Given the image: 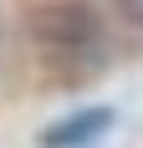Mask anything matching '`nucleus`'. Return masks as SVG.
Returning <instances> with one entry per match:
<instances>
[{
  "label": "nucleus",
  "instance_id": "obj_1",
  "mask_svg": "<svg viewBox=\"0 0 143 148\" xmlns=\"http://www.w3.org/2000/svg\"><path fill=\"white\" fill-rule=\"evenodd\" d=\"M31 41H36V56H41L46 77H56L67 87L92 82V77L107 66L102 21L92 15V5H82V0L41 5V10L31 15Z\"/></svg>",
  "mask_w": 143,
  "mask_h": 148
},
{
  "label": "nucleus",
  "instance_id": "obj_2",
  "mask_svg": "<svg viewBox=\"0 0 143 148\" xmlns=\"http://www.w3.org/2000/svg\"><path fill=\"white\" fill-rule=\"evenodd\" d=\"M113 123H118V112L107 102H82L72 112H61L56 123H46L36 133V148H97L113 133Z\"/></svg>",
  "mask_w": 143,
  "mask_h": 148
},
{
  "label": "nucleus",
  "instance_id": "obj_3",
  "mask_svg": "<svg viewBox=\"0 0 143 148\" xmlns=\"http://www.w3.org/2000/svg\"><path fill=\"white\" fill-rule=\"evenodd\" d=\"M118 10H123V21H128V26H138L143 31V0H113Z\"/></svg>",
  "mask_w": 143,
  "mask_h": 148
}]
</instances>
